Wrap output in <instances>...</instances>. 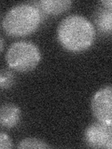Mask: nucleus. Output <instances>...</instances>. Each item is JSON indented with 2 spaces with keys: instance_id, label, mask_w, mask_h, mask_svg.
Wrapping results in <instances>:
<instances>
[{
  "instance_id": "20e7f679",
  "label": "nucleus",
  "mask_w": 112,
  "mask_h": 149,
  "mask_svg": "<svg viewBox=\"0 0 112 149\" xmlns=\"http://www.w3.org/2000/svg\"><path fill=\"white\" fill-rule=\"evenodd\" d=\"M91 108L94 118L100 122L112 124V88L105 86L92 96Z\"/></svg>"
},
{
  "instance_id": "423d86ee",
  "label": "nucleus",
  "mask_w": 112,
  "mask_h": 149,
  "mask_svg": "<svg viewBox=\"0 0 112 149\" xmlns=\"http://www.w3.org/2000/svg\"><path fill=\"white\" fill-rule=\"evenodd\" d=\"M21 119V109L13 104H5L0 106V127L12 129Z\"/></svg>"
},
{
  "instance_id": "6e6552de",
  "label": "nucleus",
  "mask_w": 112,
  "mask_h": 149,
  "mask_svg": "<svg viewBox=\"0 0 112 149\" xmlns=\"http://www.w3.org/2000/svg\"><path fill=\"white\" fill-rule=\"evenodd\" d=\"M95 23L99 30L110 34L112 31V10L111 8H99L97 10L95 17Z\"/></svg>"
},
{
  "instance_id": "9b49d317",
  "label": "nucleus",
  "mask_w": 112,
  "mask_h": 149,
  "mask_svg": "<svg viewBox=\"0 0 112 149\" xmlns=\"http://www.w3.org/2000/svg\"><path fill=\"white\" fill-rule=\"evenodd\" d=\"M13 147L10 137L5 132H0V149H9Z\"/></svg>"
},
{
  "instance_id": "ddd939ff",
  "label": "nucleus",
  "mask_w": 112,
  "mask_h": 149,
  "mask_svg": "<svg viewBox=\"0 0 112 149\" xmlns=\"http://www.w3.org/2000/svg\"><path fill=\"white\" fill-rule=\"evenodd\" d=\"M4 46H5L4 39L2 38V36H0V52L4 49Z\"/></svg>"
},
{
  "instance_id": "9d476101",
  "label": "nucleus",
  "mask_w": 112,
  "mask_h": 149,
  "mask_svg": "<svg viewBox=\"0 0 112 149\" xmlns=\"http://www.w3.org/2000/svg\"><path fill=\"white\" fill-rule=\"evenodd\" d=\"M15 83V76L8 69L0 70V88L6 90L13 86Z\"/></svg>"
},
{
  "instance_id": "f257e3e1",
  "label": "nucleus",
  "mask_w": 112,
  "mask_h": 149,
  "mask_svg": "<svg viewBox=\"0 0 112 149\" xmlns=\"http://www.w3.org/2000/svg\"><path fill=\"white\" fill-rule=\"evenodd\" d=\"M57 38L65 49L79 52L92 45L95 38V28L87 18L73 14L65 17L59 23Z\"/></svg>"
},
{
  "instance_id": "7ed1b4c3",
  "label": "nucleus",
  "mask_w": 112,
  "mask_h": 149,
  "mask_svg": "<svg viewBox=\"0 0 112 149\" xmlns=\"http://www.w3.org/2000/svg\"><path fill=\"white\" fill-rule=\"evenodd\" d=\"M41 60L37 46L30 41H17L10 45L6 53V62L10 68L19 72L35 69Z\"/></svg>"
},
{
  "instance_id": "f03ea898",
  "label": "nucleus",
  "mask_w": 112,
  "mask_h": 149,
  "mask_svg": "<svg viewBox=\"0 0 112 149\" xmlns=\"http://www.w3.org/2000/svg\"><path fill=\"white\" fill-rule=\"evenodd\" d=\"M42 13L30 3L19 4L11 8L3 19V29L11 36H24L39 27Z\"/></svg>"
},
{
  "instance_id": "1a4fd4ad",
  "label": "nucleus",
  "mask_w": 112,
  "mask_h": 149,
  "mask_svg": "<svg viewBox=\"0 0 112 149\" xmlns=\"http://www.w3.org/2000/svg\"><path fill=\"white\" fill-rule=\"evenodd\" d=\"M17 147L19 149H29V148L44 149V148H50V146H49L43 140L37 138H25L19 143Z\"/></svg>"
},
{
  "instance_id": "f8f14e48",
  "label": "nucleus",
  "mask_w": 112,
  "mask_h": 149,
  "mask_svg": "<svg viewBox=\"0 0 112 149\" xmlns=\"http://www.w3.org/2000/svg\"><path fill=\"white\" fill-rule=\"evenodd\" d=\"M101 4L104 5L105 8H112V1L111 0H105V1H101Z\"/></svg>"
},
{
  "instance_id": "0eeeda50",
  "label": "nucleus",
  "mask_w": 112,
  "mask_h": 149,
  "mask_svg": "<svg viewBox=\"0 0 112 149\" xmlns=\"http://www.w3.org/2000/svg\"><path fill=\"white\" fill-rule=\"evenodd\" d=\"M31 4L36 6V8L38 6L37 8L40 11L42 10L47 14L57 15V14L68 10L72 5V1L70 0H41V1Z\"/></svg>"
},
{
  "instance_id": "39448f33",
  "label": "nucleus",
  "mask_w": 112,
  "mask_h": 149,
  "mask_svg": "<svg viewBox=\"0 0 112 149\" xmlns=\"http://www.w3.org/2000/svg\"><path fill=\"white\" fill-rule=\"evenodd\" d=\"M84 139L88 146L92 148L112 147V127L111 125L96 121L89 125L85 130Z\"/></svg>"
}]
</instances>
